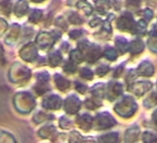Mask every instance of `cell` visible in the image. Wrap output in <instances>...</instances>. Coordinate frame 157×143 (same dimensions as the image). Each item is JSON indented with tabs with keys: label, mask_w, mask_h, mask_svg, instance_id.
Here are the masks:
<instances>
[{
	"label": "cell",
	"mask_w": 157,
	"mask_h": 143,
	"mask_svg": "<svg viewBox=\"0 0 157 143\" xmlns=\"http://www.w3.org/2000/svg\"><path fill=\"white\" fill-rule=\"evenodd\" d=\"M78 49L82 53L83 58L88 62H94L101 57L100 47L94 44H90L87 40H83L78 43Z\"/></svg>",
	"instance_id": "1"
},
{
	"label": "cell",
	"mask_w": 157,
	"mask_h": 143,
	"mask_svg": "<svg viewBox=\"0 0 157 143\" xmlns=\"http://www.w3.org/2000/svg\"><path fill=\"white\" fill-rule=\"evenodd\" d=\"M137 110V104L135 103L134 100L130 97H125L120 102H118L115 106V111L124 116V117H129L131 116Z\"/></svg>",
	"instance_id": "2"
},
{
	"label": "cell",
	"mask_w": 157,
	"mask_h": 143,
	"mask_svg": "<svg viewBox=\"0 0 157 143\" xmlns=\"http://www.w3.org/2000/svg\"><path fill=\"white\" fill-rule=\"evenodd\" d=\"M96 128L106 129L116 125V120L108 112H101L96 115Z\"/></svg>",
	"instance_id": "3"
},
{
	"label": "cell",
	"mask_w": 157,
	"mask_h": 143,
	"mask_svg": "<svg viewBox=\"0 0 157 143\" xmlns=\"http://www.w3.org/2000/svg\"><path fill=\"white\" fill-rule=\"evenodd\" d=\"M55 40L56 37L53 35V34H48V33H41L36 39L38 46L44 50L45 49L47 50L51 48L55 44Z\"/></svg>",
	"instance_id": "4"
},
{
	"label": "cell",
	"mask_w": 157,
	"mask_h": 143,
	"mask_svg": "<svg viewBox=\"0 0 157 143\" xmlns=\"http://www.w3.org/2000/svg\"><path fill=\"white\" fill-rule=\"evenodd\" d=\"M81 105H82V103H81V100H78V98L76 97L75 95H71L66 99L65 110L67 112L73 114V113H76L78 110H80Z\"/></svg>",
	"instance_id": "5"
},
{
	"label": "cell",
	"mask_w": 157,
	"mask_h": 143,
	"mask_svg": "<svg viewBox=\"0 0 157 143\" xmlns=\"http://www.w3.org/2000/svg\"><path fill=\"white\" fill-rule=\"evenodd\" d=\"M21 56L27 61H33L37 58V49L33 43L25 45L21 50Z\"/></svg>",
	"instance_id": "6"
},
{
	"label": "cell",
	"mask_w": 157,
	"mask_h": 143,
	"mask_svg": "<svg viewBox=\"0 0 157 143\" xmlns=\"http://www.w3.org/2000/svg\"><path fill=\"white\" fill-rule=\"evenodd\" d=\"M61 104H62L61 98L56 95H51L46 97V99H44L43 102V106L50 110H57L58 108L61 107Z\"/></svg>",
	"instance_id": "7"
},
{
	"label": "cell",
	"mask_w": 157,
	"mask_h": 143,
	"mask_svg": "<svg viewBox=\"0 0 157 143\" xmlns=\"http://www.w3.org/2000/svg\"><path fill=\"white\" fill-rule=\"evenodd\" d=\"M140 135V128L137 125H133L128 128L125 135V143H133L135 142Z\"/></svg>",
	"instance_id": "8"
},
{
	"label": "cell",
	"mask_w": 157,
	"mask_h": 143,
	"mask_svg": "<svg viewBox=\"0 0 157 143\" xmlns=\"http://www.w3.org/2000/svg\"><path fill=\"white\" fill-rule=\"evenodd\" d=\"M28 10L29 6L26 0H18L14 8V13L17 17H22L27 13Z\"/></svg>",
	"instance_id": "9"
},
{
	"label": "cell",
	"mask_w": 157,
	"mask_h": 143,
	"mask_svg": "<svg viewBox=\"0 0 157 143\" xmlns=\"http://www.w3.org/2000/svg\"><path fill=\"white\" fill-rule=\"evenodd\" d=\"M77 123L78 124L81 128L87 131L92 127L93 118L89 114H82V115H80V117H78Z\"/></svg>",
	"instance_id": "10"
},
{
	"label": "cell",
	"mask_w": 157,
	"mask_h": 143,
	"mask_svg": "<svg viewBox=\"0 0 157 143\" xmlns=\"http://www.w3.org/2000/svg\"><path fill=\"white\" fill-rule=\"evenodd\" d=\"M54 78H55L56 86L57 87V88H58L59 90H61V91H65V90H67V89H68V88H69L70 82H69L67 79H66L64 76H60V75L56 74V75H55Z\"/></svg>",
	"instance_id": "11"
},
{
	"label": "cell",
	"mask_w": 157,
	"mask_h": 143,
	"mask_svg": "<svg viewBox=\"0 0 157 143\" xmlns=\"http://www.w3.org/2000/svg\"><path fill=\"white\" fill-rule=\"evenodd\" d=\"M99 143H118L119 142V136L118 133H107L101 137H99Z\"/></svg>",
	"instance_id": "12"
},
{
	"label": "cell",
	"mask_w": 157,
	"mask_h": 143,
	"mask_svg": "<svg viewBox=\"0 0 157 143\" xmlns=\"http://www.w3.org/2000/svg\"><path fill=\"white\" fill-rule=\"evenodd\" d=\"M122 91V88L121 85L118 83H110V86L108 88V99L109 100H113L115 98H117V96H119L121 94Z\"/></svg>",
	"instance_id": "13"
},
{
	"label": "cell",
	"mask_w": 157,
	"mask_h": 143,
	"mask_svg": "<svg viewBox=\"0 0 157 143\" xmlns=\"http://www.w3.org/2000/svg\"><path fill=\"white\" fill-rule=\"evenodd\" d=\"M61 61H62V56L60 54V51L54 50L49 54V63L52 67L58 66Z\"/></svg>",
	"instance_id": "14"
},
{
	"label": "cell",
	"mask_w": 157,
	"mask_h": 143,
	"mask_svg": "<svg viewBox=\"0 0 157 143\" xmlns=\"http://www.w3.org/2000/svg\"><path fill=\"white\" fill-rule=\"evenodd\" d=\"M11 7H12V0H1L0 1V12L5 15L10 14Z\"/></svg>",
	"instance_id": "15"
},
{
	"label": "cell",
	"mask_w": 157,
	"mask_h": 143,
	"mask_svg": "<svg viewBox=\"0 0 157 143\" xmlns=\"http://www.w3.org/2000/svg\"><path fill=\"white\" fill-rule=\"evenodd\" d=\"M95 4L97 11L101 14H105V11L110 8V2L108 0H97L95 1Z\"/></svg>",
	"instance_id": "16"
},
{
	"label": "cell",
	"mask_w": 157,
	"mask_h": 143,
	"mask_svg": "<svg viewBox=\"0 0 157 143\" xmlns=\"http://www.w3.org/2000/svg\"><path fill=\"white\" fill-rule=\"evenodd\" d=\"M83 59H84L83 55L78 49H75V50H72L70 52V59L69 60H71L76 65L78 64V63H81Z\"/></svg>",
	"instance_id": "17"
},
{
	"label": "cell",
	"mask_w": 157,
	"mask_h": 143,
	"mask_svg": "<svg viewBox=\"0 0 157 143\" xmlns=\"http://www.w3.org/2000/svg\"><path fill=\"white\" fill-rule=\"evenodd\" d=\"M77 7L80 10H82L87 16L91 15L93 12V7L86 1V0H82V1L78 2Z\"/></svg>",
	"instance_id": "18"
},
{
	"label": "cell",
	"mask_w": 157,
	"mask_h": 143,
	"mask_svg": "<svg viewBox=\"0 0 157 143\" xmlns=\"http://www.w3.org/2000/svg\"><path fill=\"white\" fill-rule=\"evenodd\" d=\"M43 17V11L41 10H33L30 16H29V21L33 23H38Z\"/></svg>",
	"instance_id": "19"
},
{
	"label": "cell",
	"mask_w": 157,
	"mask_h": 143,
	"mask_svg": "<svg viewBox=\"0 0 157 143\" xmlns=\"http://www.w3.org/2000/svg\"><path fill=\"white\" fill-rule=\"evenodd\" d=\"M142 140L144 143H157V136L152 132L146 131L142 135Z\"/></svg>",
	"instance_id": "20"
},
{
	"label": "cell",
	"mask_w": 157,
	"mask_h": 143,
	"mask_svg": "<svg viewBox=\"0 0 157 143\" xmlns=\"http://www.w3.org/2000/svg\"><path fill=\"white\" fill-rule=\"evenodd\" d=\"M94 94V96L97 97V98H102L105 96V87L104 84H97L94 85V88L91 90Z\"/></svg>",
	"instance_id": "21"
},
{
	"label": "cell",
	"mask_w": 157,
	"mask_h": 143,
	"mask_svg": "<svg viewBox=\"0 0 157 143\" xmlns=\"http://www.w3.org/2000/svg\"><path fill=\"white\" fill-rule=\"evenodd\" d=\"M68 140L70 143H82L83 142V137L82 135L77 132V131H72L69 136H68Z\"/></svg>",
	"instance_id": "22"
},
{
	"label": "cell",
	"mask_w": 157,
	"mask_h": 143,
	"mask_svg": "<svg viewBox=\"0 0 157 143\" xmlns=\"http://www.w3.org/2000/svg\"><path fill=\"white\" fill-rule=\"evenodd\" d=\"M104 53H105V56L106 57V59H108L110 60H115L117 58V51L111 47H106Z\"/></svg>",
	"instance_id": "23"
},
{
	"label": "cell",
	"mask_w": 157,
	"mask_h": 143,
	"mask_svg": "<svg viewBox=\"0 0 157 143\" xmlns=\"http://www.w3.org/2000/svg\"><path fill=\"white\" fill-rule=\"evenodd\" d=\"M80 76L81 77H82L83 79H86V80H92L93 77H94V73L92 72L91 69L89 68H82L80 72Z\"/></svg>",
	"instance_id": "24"
},
{
	"label": "cell",
	"mask_w": 157,
	"mask_h": 143,
	"mask_svg": "<svg viewBox=\"0 0 157 143\" xmlns=\"http://www.w3.org/2000/svg\"><path fill=\"white\" fill-rule=\"evenodd\" d=\"M34 89L38 95H42L49 89V87L47 85V82H40L39 81V84L35 86Z\"/></svg>",
	"instance_id": "25"
},
{
	"label": "cell",
	"mask_w": 157,
	"mask_h": 143,
	"mask_svg": "<svg viewBox=\"0 0 157 143\" xmlns=\"http://www.w3.org/2000/svg\"><path fill=\"white\" fill-rule=\"evenodd\" d=\"M68 21L72 23V24H75V25H78V24H82L83 22V20L81 18V16L78 15V13H71L68 17Z\"/></svg>",
	"instance_id": "26"
},
{
	"label": "cell",
	"mask_w": 157,
	"mask_h": 143,
	"mask_svg": "<svg viewBox=\"0 0 157 143\" xmlns=\"http://www.w3.org/2000/svg\"><path fill=\"white\" fill-rule=\"evenodd\" d=\"M85 106L88 108V109H91V110H94L98 107L101 106V102L97 100H93V99H87L85 100Z\"/></svg>",
	"instance_id": "27"
},
{
	"label": "cell",
	"mask_w": 157,
	"mask_h": 143,
	"mask_svg": "<svg viewBox=\"0 0 157 143\" xmlns=\"http://www.w3.org/2000/svg\"><path fill=\"white\" fill-rule=\"evenodd\" d=\"M63 69L67 74H73V73H75V71L77 69V65L75 63H73L71 60H68L65 63Z\"/></svg>",
	"instance_id": "28"
},
{
	"label": "cell",
	"mask_w": 157,
	"mask_h": 143,
	"mask_svg": "<svg viewBox=\"0 0 157 143\" xmlns=\"http://www.w3.org/2000/svg\"><path fill=\"white\" fill-rule=\"evenodd\" d=\"M116 44H117V47H118V49L120 50L121 53H125V52H126L128 44H127V41H126L124 38H121V37L119 38V37H117V40H116Z\"/></svg>",
	"instance_id": "29"
},
{
	"label": "cell",
	"mask_w": 157,
	"mask_h": 143,
	"mask_svg": "<svg viewBox=\"0 0 157 143\" xmlns=\"http://www.w3.org/2000/svg\"><path fill=\"white\" fill-rule=\"evenodd\" d=\"M108 71H109V67L107 65L102 64V65H100V66H98L96 68V74L99 76H105V75L107 74Z\"/></svg>",
	"instance_id": "30"
},
{
	"label": "cell",
	"mask_w": 157,
	"mask_h": 143,
	"mask_svg": "<svg viewBox=\"0 0 157 143\" xmlns=\"http://www.w3.org/2000/svg\"><path fill=\"white\" fill-rule=\"evenodd\" d=\"M36 77H37L38 81H40V82H48V80L50 78L48 73H46V72H43V73L37 74Z\"/></svg>",
	"instance_id": "31"
},
{
	"label": "cell",
	"mask_w": 157,
	"mask_h": 143,
	"mask_svg": "<svg viewBox=\"0 0 157 143\" xmlns=\"http://www.w3.org/2000/svg\"><path fill=\"white\" fill-rule=\"evenodd\" d=\"M75 88L80 92V93H84L86 90H87V87L84 85V84H82V83H81V82H78V81H77V82H75Z\"/></svg>",
	"instance_id": "32"
},
{
	"label": "cell",
	"mask_w": 157,
	"mask_h": 143,
	"mask_svg": "<svg viewBox=\"0 0 157 143\" xmlns=\"http://www.w3.org/2000/svg\"><path fill=\"white\" fill-rule=\"evenodd\" d=\"M82 32L81 30H73L69 33V36L72 39H77L80 36H82Z\"/></svg>",
	"instance_id": "33"
},
{
	"label": "cell",
	"mask_w": 157,
	"mask_h": 143,
	"mask_svg": "<svg viewBox=\"0 0 157 143\" xmlns=\"http://www.w3.org/2000/svg\"><path fill=\"white\" fill-rule=\"evenodd\" d=\"M56 24L57 26L62 27L63 29H67V22H66V20H64L62 17H59V18L56 20Z\"/></svg>",
	"instance_id": "34"
},
{
	"label": "cell",
	"mask_w": 157,
	"mask_h": 143,
	"mask_svg": "<svg viewBox=\"0 0 157 143\" xmlns=\"http://www.w3.org/2000/svg\"><path fill=\"white\" fill-rule=\"evenodd\" d=\"M100 23H101V19H99V18H94V20H92L90 22V25L92 27H95V26H97Z\"/></svg>",
	"instance_id": "35"
},
{
	"label": "cell",
	"mask_w": 157,
	"mask_h": 143,
	"mask_svg": "<svg viewBox=\"0 0 157 143\" xmlns=\"http://www.w3.org/2000/svg\"><path fill=\"white\" fill-rule=\"evenodd\" d=\"M139 1H140V0H139ZM127 3L128 5H132V6H137L139 4L138 0H127Z\"/></svg>",
	"instance_id": "36"
},
{
	"label": "cell",
	"mask_w": 157,
	"mask_h": 143,
	"mask_svg": "<svg viewBox=\"0 0 157 143\" xmlns=\"http://www.w3.org/2000/svg\"><path fill=\"white\" fill-rule=\"evenodd\" d=\"M152 121L157 125V110L156 111H154V112H153V114H152Z\"/></svg>",
	"instance_id": "37"
},
{
	"label": "cell",
	"mask_w": 157,
	"mask_h": 143,
	"mask_svg": "<svg viewBox=\"0 0 157 143\" xmlns=\"http://www.w3.org/2000/svg\"><path fill=\"white\" fill-rule=\"evenodd\" d=\"M31 1H33L34 3H41V2L44 1V0H31Z\"/></svg>",
	"instance_id": "38"
}]
</instances>
